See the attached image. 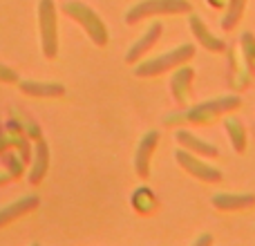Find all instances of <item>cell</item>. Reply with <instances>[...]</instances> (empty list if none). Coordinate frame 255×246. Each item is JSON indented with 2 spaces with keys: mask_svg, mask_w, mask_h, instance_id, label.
I'll return each mask as SVG.
<instances>
[{
  "mask_svg": "<svg viewBox=\"0 0 255 246\" xmlns=\"http://www.w3.org/2000/svg\"><path fill=\"white\" fill-rule=\"evenodd\" d=\"M193 56H195V45L193 43L177 45V47L168 49L166 54H159V56H154V58L136 63L134 76H139V79H152V76H159V74H163V72L175 70V67L188 63Z\"/></svg>",
  "mask_w": 255,
  "mask_h": 246,
  "instance_id": "1",
  "label": "cell"
},
{
  "mask_svg": "<svg viewBox=\"0 0 255 246\" xmlns=\"http://www.w3.org/2000/svg\"><path fill=\"white\" fill-rule=\"evenodd\" d=\"M63 11H65L72 20H76L83 27V31L88 34V38L92 40L94 45H99V47H106L108 45L110 31H108L106 22L101 20V16H99L92 7H88L85 2H79V0H67V2L63 4Z\"/></svg>",
  "mask_w": 255,
  "mask_h": 246,
  "instance_id": "2",
  "label": "cell"
},
{
  "mask_svg": "<svg viewBox=\"0 0 255 246\" xmlns=\"http://www.w3.org/2000/svg\"><path fill=\"white\" fill-rule=\"evenodd\" d=\"M193 4L188 0H139L126 11L124 20L128 25H136L143 18L152 16H177V13H190Z\"/></svg>",
  "mask_w": 255,
  "mask_h": 246,
  "instance_id": "3",
  "label": "cell"
},
{
  "mask_svg": "<svg viewBox=\"0 0 255 246\" xmlns=\"http://www.w3.org/2000/svg\"><path fill=\"white\" fill-rule=\"evenodd\" d=\"M38 34L45 58L54 61L58 56V16L54 0L38 2Z\"/></svg>",
  "mask_w": 255,
  "mask_h": 246,
  "instance_id": "4",
  "label": "cell"
},
{
  "mask_svg": "<svg viewBox=\"0 0 255 246\" xmlns=\"http://www.w3.org/2000/svg\"><path fill=\"white\" fill-rule=\"evenodd\" d=\"M240 106L238 97H220V99H211V101H204L199 106L190 108L188 112L179 115V119H186L190 123H211L215 117L226 115V112L235 110Z\"/></svg>",
  "mask_w": 255,
  "mask_h": 246,
  "instance_id": "5",
  "label": "cell"
},
{
  "mask_svg": "<svg viewBox=\"0 0 255 246\" xmlns=\"http://www.w3.org/2000/svg\"><path fill=\"white\" fill-rule=\"evenodd\" d=\"M175 161L179 163V166L184 168L188 175H193L195 179H199V181H206V184H220V181H222V172L217 170L215 166L202 161V159H199V154L190 152V150H186V148L177 150V152H175Z\"/></svg>",
  "mask_w": 255,
  "mask_h": 246,
  "instance_id": "6",
  "label": "cell"
},
{
  "mask_svg": "<svg viewBox=\"0 0 255 246\" xmlns=\"http://www.w3.org/2000/svg\"><path fill=\"white\" fill-rule=\"evenodd\" d=\"M157 143H159V132L148 130L143 136H141L139 145H136V150H134V170H136V177H141V179H148L150 161H152V154H154Z\"/></svg>",
  "mask_w": 255,
  "mask_h": 246,
  "instance_id": "7",
  "label": "cell"
},
{
  "mask_svg": "<svg viewBox=\"0 0 255 246\" xmlns=\"http://www.w3.org/2000/svg\"><path fill=\"white\" fill-rule=\"evenodd\" d=\"M161 31H163L161 22H159V20L152 22V25L145 29V34H141V38H136L134 43H132V47L128 49V54H126V63H128V65H136V63H139L141 58H143L145 54L154 47V43L161 38Z\"/></svg>",
  "mask_w": 255,
  "mask_h": 246,
  "instance_id": "8",
  "label": "cell"
},
{
  "mask_svg": "<svg viewBox=\"0 0 255 246\" xmlns=\"http://www.w3.org/2000/svg\"><path fill=\"white\" fill-rule=\"evenodd\" d=\"M211 204L217 211L233 213V211H247L255 206V195L251 193H217L211 197Z\"/></svg>",
  "mask_w": 255,
  "mask_h": 246,
  "instance_id": "9",
  "label": "cell"
},
{
  "mask_svg": "<svg viewBox=\"0 0 255 246\" xmlns=\"http://www.w3.org/2000/svg\"><path fill=\"white\" fill-rule=\"evenodd\" d=\"M188 25H190V31H193L195 40H197L204 49H208V52H213V54H220V52H224V49H226L224 40L217 38L215 34H211V31H208V27L204 25V20L199 16H195V13H193V16H190V20H188Z\"/></svg>",
  "mask_w": 255,
  "mask_h": 246,
  "instance_id": "10",
  "label": "cell"
},
{
  "mask_svg": "<svg viewBox=\"0 0 255 246\" xmlns=\"http://www.w3.org/2000/svg\"><path fill=\"white\" fill-rule=\"evenodd\" d=\"M38 206H40V199L36 197V195H27V197H20L13 204H9V206L0 208V229L7 226V224H11V222L18 220V217L29 215V213L36 211Z\"/></svg>",
  "mask_w": 255,
  "mask_h": 246,
  "instance_id": "11",
  "label": "cell"
},
{
  "mask_svg": "<svg viewBox=\"0 0 255 246\" xmlns=\"http://www.w3.org/2000/svg\"><path fill=\"white\" fill-rule=\"evenodd\" d=\"M195 72L193 67H186V65H179L177 72L172 74V81H170V90H172V97L179 106H188L190 101V81H193Z\"/></svg>",
  "mask_w": 255,
  "mask_h": 246,
  "instance_id": "12",
  "label": "cell"
},
{
  "mask_svg": "<svg viewBox=\"0 0 255 246\" xmlns=\"http://www.w3.org/2000/svg\"><path fill=\"white\" fill-rule=\"evenodd\" d=\"M175 139H177V143H179L181 148L190 150V152L199 154V157H217V154H220V148H217V145L199 139V136H195L193 132H188V130H177Z\"/></svg>",
  "mask_w": 255,
  "mask_h": 246,
  "instance_id": "13",
  "label": "cell"
},
{
  "mask_svg": "<svg viewBox=\"0 0 255 246\" xmlns=\"http://www.w3.org/2000/svg\"><path fill=\"white\" fill-rule=\"evenodd\" d=\"M20 92L27 97H38V99H56L65 94V88L54 81H20Z\"/></svg>",
  "mask_w": 255,
  "mask_h": 246,
  "instance_id": "14",
  "label": "cell"
},
{
  "mask_svg": "<svg viewBox=\"0 0 255 246\" xmlns=\"http://www.w3.org/2000/svg\"><path fill=\"white\" fill-rule=\"evenodd\" d=\"M49 170V148L43 139H38L34 150V163H31V172H29V184H40L45 179Z\"/></svg>",
  "mask_w": 255,
  "mask_h": 246,
  "instance_id": "15",
  "label": "cell"
},
{
  "mask_svg": "<svg viewBox=\"0 0 255 246\" xmlns=\"http://www.w3.org/2000/svg\"><path fill=\"white\" fill-rule=\"evenodd\" d=\"M224 127H226V132H229L233 150L235 152H244V150H247V130H244V123L240 119H235V117H226Z\"/></svg>",
  "mask_w": 255,
  "mask_h": 246,
  "instance_id": "16",
  "label": "cell"
},
{
  "mask_svg": "<svg viewBox=\"0 0 255 246\" xmlns=\"http://www.w3.org/2000/svg\"><path fill=\"white\" fill-rule=\"evenodd\" d=\"M132 206H134L136 213H141V215H145V213H152L154 208H157V197H154V193L150 188H136L134 195H132Z\"/></svg>",
  "mask_w": 255,
  "mask_h": 246,
  "instance_id": "17",
  "label": "cell"
},
{
  "mask_svg": "<svg viewBox=\"0 0 255 246\" xmlns=\"http://www.w3.org/2000/svg\"><path fill=\"white\" fill-rule=\"evenodd\" d=\"M244 7H247V0H229L226 4V13H224V20H222V29L231 31L238 27V22L242 20V13Z\"/></svg>",
  "mask_w": 255,
  "mask_h": 246,
  "instance_id": "18",
  "label": "cell"
},
{
  "mask_svg": "<svg viewBox=\"0 0 255 246\" xmlns=\"http://www.w3.org/2000/svg\"><path fill=\"white\" fill-rule=\"evenodd\" d=\"M0 83H18V74L2 63H0Z\"/></svg>",
  "mask_w": 255,
  "mask_h": 246,
  "instance_id": "19",
  "label": "cell"
},
{
  "mask_svg": "<svg viewBox=\"0 0 255 246\" xmlns=\"http://www.w3.org/2000/svg\"><path fill=\"white\" fill-rule=\"evenodd\" d=\"M193 244H197V246H208V244H213V235H199V238L193 240Z\"/></svg>",
  "mask_w": 255,
  "mask_h": 246,
  "instance_id": "20",
  "label": "cell"
},
{
  "mask_svg": "<svg viewBox=\"0 0 255 246\" xmlns=\"http://www.w3.org/2000/svg\"><path fill=\"white\" fill-rule=\"evenodd\" d=\"M208 2H211V7H226L229 0H208Z\"/></svg>",
  "mask_w": 255,
  "mask_h": 246,
  "instance_id": "21",
  "label": "cell"
}]
</instances>
